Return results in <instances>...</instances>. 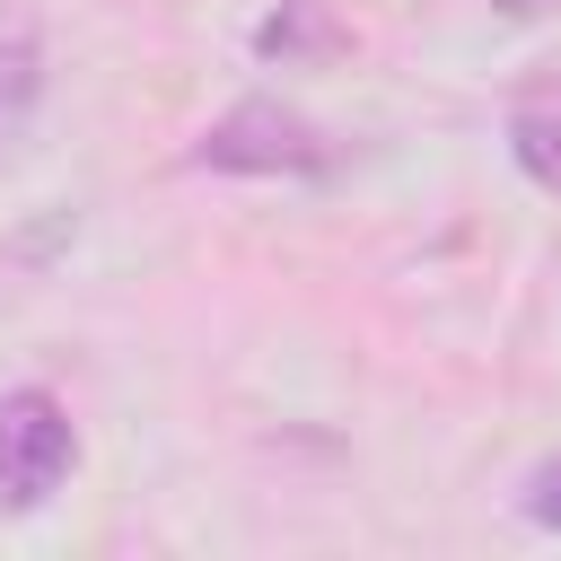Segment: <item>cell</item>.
Listing matches in <instances>:
<instances>
[{
  "label": "cell",
  "mask_w": 561,
  "mask_h": 561,
  "mask_svg": "<svg viewBox=\"0 0 561 561\" xmlns=\"http://www.w3.org/2000/svg\"><path fill=\"white\" fill-rule=\"evenodd\" d=\"M79 438H70V412L44 394V386H9L0 394V517H26L61 491Z\"/></svg>",
  "instance_id": "6da1fadb"
},
{
  "label": "cell",
  "mask_w": 561,
  "mask_h": 561,
  "mask_svg": "<svg viewBox=\"0 0 561 561\" xmlns=\"http://www.w3.org/2000/svg\"><path fill=\"white\" fill-rule=\"evenodd\" d=\"M324 158H333L324 131L307 114H289L280 96H245L202 131V167H219V175H316Z\"/></svg>",
  "instance_id": "7a4b0ae2"
},
{
  "label": "cell",
  "mask_w": 561,
  "mask_h": 561,
  "mask_svg": "<svg viewBox=\"0 0 561 561\" xmlns=\"http://www.w3.org/2000/svg\"><path fill=\"white\" fill-rule=\"evenodd\" d=\"M508 149H517V167H526L543 193H561V88H535V96L508 114Z\"/></svg>",
  "instance_id": "3957f363"
},
{
  "label": "cell",
  "mask_w": 561,
  "mask_h": 561,
  "mask_svg": "<svg viewBox=\"0 0 561 561\" xmlns=\"http://www.w3.org/2000/svg\"><path fill=\"white\" fill-rule=\"evenodd\" d=\"M254 53L289 70V61H316V53H342V26H333V18L316 9V0H289L280 18H263V26H254Z\"/></svg>",
  "instance_id": "277c9868"
},
{
  "label": "cell",
  "mask_w": 561,
  "mask_h": 561,
  "mask_svg": "<svg viewBox=\"0 0 561 561\" xmlns=\"http://www.w3.org/2000/svg\"><path fill=\"white\" fill-rule=\"evenodd\" d=\"M35 96H44V61H35V44H0V149L26 140Z\"/></svg>",
  "instance_id": "5b68a950"
},
{
  "label": "cell",
  "mask_w": 561,
  "mask_h": 561,
  "mask_svg": "<svg viewBox=\"0 0 561 561\" xmlns=\"http://www.w3.org/2000/svg\"><path fill=\"white\" fill-rule=\"evenodd\" d=\"M526 517H535V526H561V456H543V465L526 473Z\"/></svg>",
  "instance_id": "8992f818"
},
{
  "label": "cell",
  "mask_w": 561,
  "mask_h": 561,
  "mask_svg": "<svg viewBox=\"0 0 561 561\" xmlns=\"http://www.w3.org/2000/svg\"><path fill=\"white\" fill-rule=\"evenodd\" d=\"M491 9H508V18H535V9H543V0H491Z\"/></svg>",
  "instance_id": "52a82bcc"
}]
</instances>
